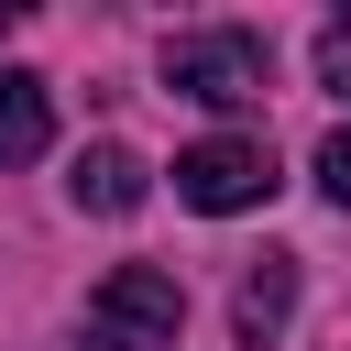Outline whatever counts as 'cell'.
<instances>
[{
    "mask_svg": "<svg viewBox=\"0 0 351 351\" xmlns=\"http://www.w3.org/2000/svg\"><path fill=\"white\" fill-rule=\"evenodd\" d=\"M230 318H241V340L263 351V340H285V318H296V263L274 252L263 274H241V296H230Z\"/></svg>",
    "mask_w": 351,
    "mask_h": 351,
    "instance_id": "6",
    "label": "cell"
},
{
    "mask_svg": "<svg viewBox=\"0 0 351 351\" xmlns=\"http://www.w3.org/2000/svg\"><path fill=\"white\" fill-rule=\"evenodd\" d=\"M318 77L351 99V11H329V33H318Z\"/></svg>",
    "mask_w": 351,
    "mask_h": 351,
    "instance_id": "8",
    "label": "cell"
},
{
    "mask_svg": "<svg viewBox=\"0 0 351 351\" xmlns=\"http://www.w3.org/2000/svg\"><path fill=\"white\" fill-rule=\"evenodd\" d=\"M66 197L99 208V219H132V208H143V154H132V143H88L77 176H66Z\"/></svg>",
    "mask_w": 351,
    "mask_h": 351,
    "instance_id": "4",
    "label": "cell"
},
{
    "mask_svg": "<svg viewBox=\"0 0 351 351\" xmlns=\"http://www.w3.org/2000/svg\"><path fill=\"white\" fill-rule=\"evenodd\" d=\"M165 88H176V99H208V110H252V99L274 88V44L241 33V22L176 33V44H165Z\"/></svg>",
    "mask_w": 351,
    "mask_h": 351,
    "instance_id": "1",
    "label": "cell"
},
{
    "mask_svg": "<svg viewBox=\"0 0 351 351\" xmlns=\"http://www.w3.org/2000/svg\"><path fill=\"white\" fill-rule=\"evenodd\" d=\"M176 197L208 208V219L263 208V197H274V143H252V132H208V143H186V154H176Z\"/></svg>",
    "mask_w": 351,
    "mask_h": 351,
    "instance_id": "3",
    "label": "cell"
},
{
    "mask_svg": "<svg viewBox=\"0 0 351 351\" xmlns=\"http://www.w3.org/2000/svg\"><path fill=\"white\" fill-rule=\"evenodd\" d=\"M318 197H329V208H351V121L318 143Z\"/></svg>",
    "mask_w": 351,
    "mask_h": 351,
    "instance_id": "7",
    "label": "cell"
},
{
    "mask_svg": "<svg viewBox=\"0 0 351 351\" xmlns=\"http://www.w3.org/2000/svg\"><path fill=\"white\" fill-rule=\"evenodd\" d=\"M44 143H55V99H44V77L0 66V165H33Z\"/></svg>",
    "mask_w": 351,
    "mask_h": 351,
    "instance_id": "5",
    "label": "cell"
},
{
    "mask_svg": "<svg viewBox=\"0 0 351 351\" xmlns=\"http://www.w3.org/2000/svg\"><path fill=\"white\" fill-rule=\"evenodd\" d=\"M176 329H186V285L165 263H110L99 274V296H88L99 351H176Z\"/></svg>",
    "mask_w": 351,
    "mask_h": 351,
    "instance_id": "2",
    "label": "cell"
}]
</instances>
